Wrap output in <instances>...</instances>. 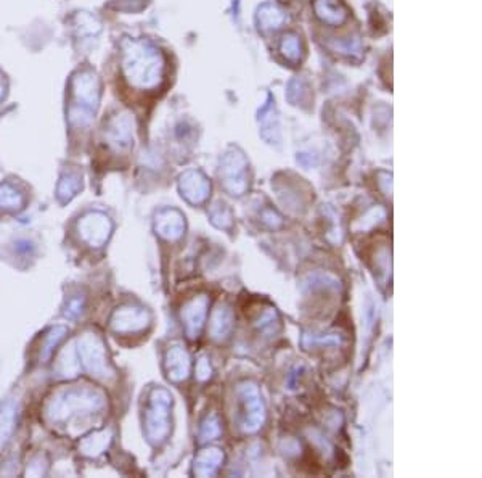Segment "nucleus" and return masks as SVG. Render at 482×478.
<instances>
[{
	"label": "nucleus",
	"instance_id": "obj_5",
	"mask_svg": "<svg viewBox=\"0 0 482 478\" xmlns=\"http://www.w3.org/2000/svg\"><path fill=\"white\" fill-rule=\"evenodd\" d=\"M108 137L111 142L119 143V145H126L131 137V123L126 115L116 116L108 124Z\"/></svg>",
	"mask_w": 482,
	"mask_h": 478
},
{
	"label": "nucleus",
	"instance_id": "obj_3",
	"mask_svg": "<svg viewBox=\"0 0 482 478\" xmlns=\"http://www.w3.org/2000/svg\"><path fill=\"white\" fill-rule=\"evenodd\" d=\"M314 8L320 20L328 25L340 26L347 20V10L338 0H315Z\"/></svg>",
	"mask_w": 482,
	"mask_h": 478
},
{
	"label": "nucleus",
	"instance_id": "obj_8",
	"mask_svg": "<svg viewBox=\"0 0 482 478\" xmlns=\"http://www.w3.org/2000/svg\"><path fill=\"white\" fill-rule=\"evenodd\" d=\"M79 189V178L77 176H71V174H66V176H63V179H62V184H60V192H68L69 193V197L71 195H74V192Z\"/></svg>",
	"mask_w": 482,
	"mask_h": 478
},
{
	"label": "nucleus",
	"instance_id": "obj_4",
	"mask_svg": "<svg viewBox=\"0 0 482 478\" xmlns=\"http://www.w3.org/2000/svg\"><path fill=\"white\" fill-rule=\"evenodd\" d=\"M73 26L76 29L77 37H92L101 31V23L99 18L90 15L89 12H77L73 18Z\"/></svg>",
	"mask_w": 482,
	"mask_h": 478
},
{
	"label": "nucleus",
	"instance_id": "obj_1",
	"mask_svg": "<svg viewBox=\"0 0 482 478\" xmlns=\"http://www.w3.org/2000/svg\"><path fill=\"white\" fill-rule=\"evenodd\" d=\"M120 68L129 86L137 91H155L166 76V58L148 40L124 39L120 44Z\"/></svg>",
	"mask_w": 482,
	"mask_h": 478
},
{
	"label": "nucleus",
	"instance_id": "obj_6",
	"mask_svg": "<svg viewBox=\"0 0 482 478\" xmlns=\"http://www.w3.org/2000/svg\"><path fill=\"white\" fill-rule=\"evenodd\" d=\"M286 21V15L277 5H264L259 10V25L262 29H278Z\"/></svg>",
	"mask_w": 482,
	"mask_h": 478
},
{
	"label": "nucleus",
	"instance_id": "obj_2",
	"mask_svg": "<svg viewBox=\"0 0 482 478\" xmlns=\"http://www.w3.org/2000/svg\"><path fill=\"white\" fill-rule=\"evenodd\" d=\"M71 106L68 116L74 126H87L94 119V115L100 104L101 82L99 74L90 68L77 69L73 74L71 84Z\"/></svg>",
	"mask_w": 482,
	"mask_h": 478
},
{
	"label": "nucleus",
	"instance_id": "obj_9",
	"mask_svg": "<svg viewBox=\"0 0 482 478\" xmlns=\"http://www.w3.org/2000/svg\"><path fill=\"white\" fill-rule=\"evenodd\" d=\"M5 91H7L5 82H3V79L0 77V100H2V99H3V95H5Z\"/></svg>",
	"mask_w": 482,
	"mask_h": 478
},
{
	"label": "nucleus",
	"instance_id": "obj_7",
	"mask_svg": "<svg viewBox=\"0 0 482 478\" xmlns=\"http://www.w3.org/2000/svg\"><path fill=\"white\" fill-rule=\"evenodd\" d=\"M281 53L283 57L288 60L290 63L298 64L303 58V47H301V40L298 36L288 34L283 37V43H281Z\"/></svg>",
	"mask_w": 482,
	"mask_h": 478
}]
</instances>
